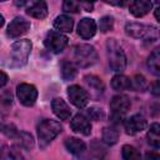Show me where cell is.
<instances>
[{
    "label": "cell",
    "mask_w": 160,
    "mask_h": 160,
    "mask_svg": "<svg viewBox=\"0 0 160 160\" xmlns=\"http://www.w3.org/2000/svg\"><path fill=\"white\" fill-rule=\"evenodd\" d=\"M36 130H38L39 146H40V149H45L62 131V126L56 120L44 119L38 124Z\"/></svg>",
    "instance_id": "obj_1"
},
{
    "label": "cell",
    "mask_w": 160,
    "mask_h": 160,
    "mask_svg": "<svg viewBox=\"0 0 160 160\" xmlns=\"http://www.w3.org/2000/svg\"><path fill=\"white\" fill-rule=\"evenodd\" d=\"M106 56L109 61V66L112 71L121 72L126 68V55L120 46V44L115 39L106 40Z\"/></svg>",
    "instance_id": "obj_2"
},
{
    "label": "cell",
    "mask_w": 160,
    "mask_h": 160,
    "mask_svg": "<svg viewBox=\"0 0 160 160\" xmlns=\"http://www.w3.org/2000/svg\"><path fill=\"white\" fill-rule=\"evenodd\" d=\"M31 48L32 44L29 39H22V40H18L11 45V61H10V66L11 68H21L24 65H26L29 55L31 52Z\"/></svg>",
    "instance_id": "obj_3"
},
{
    "label": "cell",
    "mask_w": 160,
    "mask_h": 160,
    "mask_svg": "<svg viewBox=\"0 0 160 160\" xmlns=\"http://www.w3.org/2000/svg\"><path fill=\"white\" fill-rule=\"evenodd\" d=\"M125 32L134 39H142L146 41L158 40V29L152 25L141 22H128L125 25Z\"/></svg>",
    "instance_id": "obj_4"
},
{
    "label": "cell",
    "mask_w": 160,
    "mask_h": 160,
    "mask_svg": "<svg viewBox=\"0 0 160 160\" xmlns=\"http://www.w3.org/2000/svg\"><path fill=\"white\" fill-rule=\"evenodd\" d=\"M74 60L80 68H89L98 61V52L92 45L79 44L74 46Z\"/></svg>",
    "instance_id": "obj_5"
},
{
    "label": "cell",
    "mask_w": 160,
    "mask_h": 160,
    "mask_svg": "<svg viewBox=\"0 0 160 160\" xmlns=\"http://www.w3.org/2000/svg\"><path fill=\"white\" fill-rule=\"evenodd\" d=\"M130 99L126 95H115L110 101V110H111V121L114 124H119L124 114L128 112L130 109Z\"/></svg>",
    "instance_id": "obj_6"
},
{
    "label": "cell",
    "mask_w": 160,
    "mask_h": 160,
    "mask_svg": "<svg viewBox=\"0 0 160 160\" xmlns=\"http://www.w3.org/2000/svg\"><path fill=\"white\" fill-rule=\"evenodd\" d=\"M69 42V39L68 36H65L64 34L56 31V30H51L46 34L45 39H44V45L48 50L55 52V54H59L61 52L66 45Z\"/></svg>",
    "instance_id": "obj_7"
},
{
    "label": "cell",
    "mask_w": 160,
    "mask_h": 160,
    "mask_svg": "<svg viewBox=\"0 0 160 160\" xmlns=\"http://www.w3.org/2000/svg\"><path fill=\"white\" fill-rule=\"evenodd\" d=\"M16 96L24 106H32L38 99V90L32 84L21 82L16 86Z\"/></svg>",
    "instance_id": "obj_8"
},
{
    "label": "cell",
    "mask_w": 160,
    "mask_h": 160,
    "mask_svg": "<svg viewBox=\"0 0 160 160\" xmlns=\"http://www.w3.org/2000/svg\"><path fill=\"white\" fill-rule=\"evenodd\" d=\"M68 98L72 105L82 109L89 102V92L80 85H71L68 88Z\"/></svg>",
    "instance_id": "obj_9"
},
{
    "label": "cell",
    "mask_w": 160,
    "mask_h": 160,
    "mask_svg": "<svg viewBox=\"0 0 160 160\" xmlns=\"http://www.w3.org/2000/svg\"><path fill=\"white\" fill-rule=\"evenodd\" d=\"M30 29V21L26 20L22 16H16L11 20V22L8 25L6 35L9 38H19L24 34H26Z\"/></svg>",
    "instance_id": "obj_10"
},
{
    "label": "cell",
    "mask_w": 160,
    "mask_h": 160,
    "mask_svg": "<svg viewBox=\"0 0 160 160\" xmlns=\"http://www.w3.org/2000/svg\"><path fill=\"white\" fill-rule=\"evenodd\" d=\"M146 126H148V121L140 114H135L124 120V129L128 135H136L142 130H145Z\"/></svg>",
    "instance_id": "obj_11"
},
{
    "label": "cell",
    "mask_w": 160,
    "mask_h": 160,
    "mask_svg": "<svg viewBox=\"0 0 160 160\" xmlns=\"http://www.w3.org/2000/svg\"><path fill=\"white\" fill-rule=\"evenodd\" d=\"M70 128L72 131L82 134L85 136L91 134V122L85 114H76L70 121Z\"/></svg>",
    "instance_id": "obj_12"
},
{
    "label": "cell",
    "mask_w": 160,
    "mask_h": 160,
    "mask_svg": "<svg viewBox=\"0 0 160 160\" xmlns=\"http://www.w3.org/2000/svg\"><path fill=\"white\" fill-rule=\"evenodd\" d=\"M96 32V22L94 19H90V18H84L82 20H80L79 25H78V34L88 40L90 38H92Z\"/></svg>",
    "instance_id": "obj_13"
},
{
    "label": "cell",
    "mask_w": 160,
    "mask_h": 160,
    "mask_svg": "<svg viewBox=\"0 0 160 160\" xmlns=\"http://www.w3.org/2000/svg\"><path fill=\"white\" fill-rule=\"evenodd\" d=\"M51 109L52 112L60 119V120H68L71 115V110L68 106V104L61 98H55L51 101Z\"/></svg>",
    "instance_id": "obj_14"
},
{
    "label": "cell",
    "mask_w": 160,
    "mask_h": 160,
    "mask_svg": "<svg viewBox=\"0 0 160 160\" xmlns=\"http://www.w3.org/2000/svg\"><path fill=\"white\" fill-rule=\"evenodd\" d=\"M26 14L40 20L45 19L48 16V4L45 1H32L28 5Z\"/></svg>",
    "instance_id": "obj_15"
},
{
    "label": "cell",
    "mask_w": 160,
    "mask_h": 160,
    "mask_svg": "<svg viewBox=\"0 0 160 160\" xmlns=\"http://www.w3.org/2000/svg\"><path fill=\"white\" fill-rule=\"evenodd\" d=\"M151 8H152V2L144 1V0H138V1H132L130 4L129 11L135 18H142L151 10Z\"/></svg>",
    "instance_id": "obj_16"
},
{
    "label": "cell",
    "mask_w": 160,
    "mask_h": 160,
    "mask_svg": "<svg viewBox=\"0 0 160 160\" xmlns=\"http://www.w3.org/2000/svg\"><path fill=\"white\" fill-rule=\"evenodd\" d=\"M64 145H65L66 150L74 155H81L86 151V144L82 140L74 138V136L66 138L64 141Z\"/></svg>",
    "instance_id": "obj_17"
},
{
    "label": "cell",
    "mask_w": 160,
    "mask_h": 160,
    "mask_svg": "<svg viewBox=\"0 0 160 160\" xmlns=\"http://www.w3.org/2000/svg\"><path fill=\"white\" fill-rule=\"evenodd\" d=\"M106 155V148L100 144L98 140H94L90 144L89 152L85 156V160H102Z\"/></svg>",
    "instance_id": "obj_18"
},
{
    "label": "cell",
    "mask_w": 160,
    "mask_h": 160,
    "mask_svg": "<svg viewBox=\"0 0 160 160\" xmlns=\"http://www.w3.org/2000/svg\"><path fill=\"white\" fill-rule=\"evenodd\" d=\"M84 81H85V84L92 91V94L95 96H99V95H101L104 92L105 86H104V82L101 81L100 78H98L95 75H85L84 76Z\"/></svg>",
    "instance_id": "obj_19"
},
{
    "label": "cell",
    "mask_w": 160,
    "mask_h": 160,
    "mask_svg": "<svg viewBox=\"0 0 160 160\" xmlns=\"http://www.w3.org/2000/svg\"><path fill=\"white\" fill-rule=\"evenodd\" d=\"M72 26H74V20L70 16L65 15V14L56 16V19L54 20V28L59 32H61V31H64V32H71Z\"/></svg>",
    "instance_id": "obj_20"
},
{
    "label": "cell",
    "mask_w": 160,
    "mask_h": 160,
    "mask_svg": "<svg viewBox=\"0 0 160 160\" xmlns=\"http://www.w3.org/2000/svg\"><path fill=\"white\" fill-rule=\"evenodd\" d=\"M111 88L116 91L129 90V89H131V80H130V78H128L122 74H118L111 79Z\"/></svg>",
    "instance_id": "obj_21"
},
{
    "label": "cell",
    "mask_w": 160,
    "mask_h": 160,
    "mask_svg": "<svg viewBox=\"0 0 160 160\" xmlns=\"http://www.w3.org/2000/svg\"><path fill=\"white\" fill-rule=\"evenodd\" d=\"M146 65L154 75H156V76L160 75V49L159 48L154 49L152 52L149 55V58L146 60Z\"/></svg>",
    "instance_id": "obj_22"
},
{
    "label": "cell",
    "mask_w": 160,
    "mask_h": 160,
    "mask_svg": "<svg viewBox=\"0 0 160 160\" xmlns=\"http://www.w3.org/2000/svg\"><path fill=\"white\" fill-rule=\"evenodd\" d=\"M146 139H148V142L155 148V149H159L160 146V126L158 122H152L148 130V134H146Z\"/></svg>",
    "instance_id": "obj_23"
},
{
    "label": "cell",
    "mask_w": 160,
    "mask_h": 160,
    "mask_svg": "<svg viewBox=\"0 0 160 160\" xmlns=\"http://www.w3.org/2000/svg\"><path fill=\"white\" fill-rule=\"evenodd\" d=\"M101 139L106 145H114L119 140V131L115 126H105L102 129Z\"/></svg>",
    "instance_id": "obj_24"
},
{
    "label": "cell",
    "mask_w": 160,
    "mask_h": 160,
    "mask_svg": "<svg viewBox=\"0 0 160 160\" xmlns=\"http://www.w3.org/2000/svg\"><path fill=\"white\" fill-rule=\"evenodd\" d=\"M78 74V69L72 61H62L61 64V76L64 80H72Z\"/></svg>",
    "instance_id": "obj_25"
},
{
    "label": "cell",
    "mask_w": 160,
    "mask_h": 160,
    "mask_svg": "<svg viewBox=\"0 0 160 160\" xmlns=\"http://www.w3.org/2000/svg\"><path fill=\"white\" fill-rule=\"evenodd\" d=\"M15 140H16V142H18L21 148H24V149H26V150H30V149H32V146H34V138H32V135H31L30 132H28V131H19V134H18L16 138H15Z\"/></svg>",
    "instance_id": "obj_26"
},
{
    "label": "cell",
    "mask_w": 160,
    "mask_h": 160,
    "mask_svg": "<svg viewBox=\"0 0 160 160\" xmlns=\"http://www.w3.org/2000/svg\"><path fill=\"white\" fill-rule=\"evenodd\" d=\"M121 156L124 160H141V154L132 145H124L121 149Z\"/></svg>",
    "instance_id": "obj_27"
},
{
    "label": "cell",
    "mask_w": 160,
    "mask_h": 160,
    "mask_svg": "<svg viewBox=\"0 0 160 160\" xmlns=\"http://www.w3.org/2000/svg\"><path fill=\"white\" fill-rule=\"evenodd\" d=\"M0 131L2 134H5L8 138H11V139H15L16 135L19 134V130L16 129V126L11 122H5V121H0Z\"/></svg>",
    "instance_id": "obj_28"
},
{
    "label": "cell",
    "mask_w": 160,
    "mask_h": 160,
    "mask_svg": "<svg viewBox=\"0 0 160 160\" xmlns=\"http://www.w3.org/2000/svg\"><path fill=\"white\" fill-rule=\"evenodd\" d=\"M0 160H25V158L15 148H10L9 149V148L5 146L4 152H2V156H1Z\"/></svg>",
    "instance_id": "obj_29"
},
{
    "label": "cell",
    "mask_w": 160,
    "mask_h": 160,
    "mask_svg": "<svg viewBox=\"0 0 160 160\" xmlns=\"http://www.w3.org/2000/svg\"><path fill=\"white\" fill-rule=\"evenodd\" d=\"M86 116L91 120H95V121H100V120H104L105 119V112L101 108H98V106H90L89 109H86Z\"/></svg>",
    "instance_id": "obj_30"
},
{
    "label": "cell",
    "mask_w": 160,
    "mask_h": 160,
    "mask_svg": "<svg viewBox=\"0 0 160 160\" xmlns=\"http://www.w3.org/2000/svg\"><path fill=\"white\" fill-rule=\"evenodd\" d=\"M130 80H131V89L135 90V91H142L148 86V81H146V79L142 75H139L138 74V75H135Z\"/></svg>",
    "instance_id": "obj_31"
},
{
    "label": "cell",
    "mask_w": 160,
    "mask_h": 160,
    "mask_svg": "<svg viewBox=\"0 0 160 160\" xmlns=\"http://www.w3.org/2000/svg\"><path fill=\"white\" fill-rule=\"evenodd\" d=\"M99 28H100L101 32H108V31L112 30V28H114V19L111 16H102L100 19Z\"/></svg>",
    "instance_id": "obj_32"
},
{
    "label": "cell",
    "mask_w": 160,
    "mask_h": 160,
    "mask_svg": "<svg viewBox=\"0 0 160 160\" xmlns=\"http://www.w3.org/2000/svg\"><path fill=\"white\" fill-rule=\"evenodd\" d=\"M80 2L76 1H71V0H66L62 2V9L66 12H79L80 11Z\"/></svg>",
    "instance_id": "obj_33"
},
{
    "label": "cell",
    "mask_w": 160,
    "mask_h": 160,
    "mask_svg": "<svg viewBox=\"0 0 160 160\" xmlns=\"http://www.w3.org/2000/svg\"><path fill=\"white\" fill-rule=\"evenodd\" d=\"M0 102L2 105H5V106L11 105V102H12V95H11V92L10 91H4L0 95Z\"/></svg>",
    "instance_id": "obj_34"
},
{
    "label": "cell",
    "mask_w": 160,
    "mask_h": 160,
    "mask_svg": "<svg viewBox=\"0 0 160 160\" xmlns=\"http://www.w3.org/2000/svg\"><path fill=\"white\" fill-rule=\"evenodd\" d=\"M144 160H160V155L155 151H148L145 154V159Z\"/></svg>",
    "instance_id": "obj_35"
},
{
    "label": "cell",
    "mask_w": 160,
    "mask_h": 160,
    "mask_svg": "<svg viewBox=\"0 0 160 160\" xmlns=\"http://www.w3.org/2000/svg\"><path fill=\"white\" fill-rule=\"evenodd\" d=\"M151 94L155 95V96H159L160 95V85H159V80H156L152 85H151Z\"/></svg>",
    "instance_id": "obj_36"
},
{
    "label": "cell",
    "mask_w": 160,
    "mask_h": 160,
    "mask_svg": "<svg viewBox=\"0 0 160 160\" xmlns=\"http://www.w3.org/2000/svg\"><path fill=\"white\" fill-rule=\"evenodd\" d=\"M8 80H9V78H8L6 72H4V71L0 70V89L4 88L8 84Z\"/></svg>",
    "instance_id": "obj_37"
},
{
    "label": "cell",
    "mask_w": 160,
    "mask_h": 160,
    "mask_svg": "<svg viewBox=\"0 0 160 160\" xmlns=\"http://www.w3.org/2000/svg\"><path fill=\"white\" fill-rule=\"evenodd\" d=\"M80 6H82L86 11H92L94 9V4H90V2H80Z\"/></svg>",
    "instance_id": "obj_38"
},
{
    "label": "cell",
    "mask_w": 160,
    "mask_h": 160,
    "mask_svg": "<svg viewBox=\"0 0 160 160\" xmlns=\"http://www.w3.org/2000/svg\"><path fill=\"white\" fill-rule=\"evenodd\" d=\"M155 19H156L158 21H160V18H159V8L155 9Z\"/></svg>",
    "instance_id": "obj_39"
},
{
    "label": "cell",
    "mask_w": 160,
    "mask_h": 160,
    "mask_svg": "<svg viewBox=\"0 0 160 160\" xmlns=\"http://www.w3.org/2000/svg\"><path fill=\"white\" fill-rule=\"evenodd\" d=\"M4 22H5V20H4V16H2L1 14H0V28H1L2 25H4Z\"/></svg>",
    "instance_id": "obj_40"
},
{
    "label": "cell",
    "mask_w": 160,
    "mask_h": 160,
    "mask_svg": "<svg viewBox=\"0 0 160 160\" xmlns=\"http://www.w3.org/2000/svg\"><path fill=\"white\" fill-rule=\"evenodd\" d=\"M4 149H5V146H0V159H1V156H2V152H4Z\"/></svg>",
    "instance_id": "obj_41"
}]
</instances>
